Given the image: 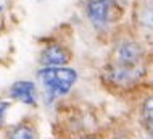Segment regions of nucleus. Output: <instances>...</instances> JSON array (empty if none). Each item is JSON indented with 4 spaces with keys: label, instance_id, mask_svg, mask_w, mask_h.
<instances>
[{
    "label": "nucleus",
    "instance_id": "obj_1",
    "mask_svg": "<svg viewBox=\"0 0 153 139\" xmlns=\"http://www.w3.org/2000/svg\"><path fill=\"white\" fill-rule=\"evenodd\" d=\"M39 78L53 94L65 95L76 83L77 73L73 68H44L39 71Z\"/></svg>",
    "mask_w": 153,
    "mask_h": 139
},
{
    "label": "nucleus",
    "instance_id": "obj_2",
    "mask_svg": "<svg viewBox=\"0 0 153 139\" xmlns=\"http://www.w3.org/2000/svg\"><path fill=\"white\" fill-rule=\"evenodd\" d=\"M143 74V68L140 65H118L111 68V81L118 84H129L139 81V78Z\"/></svg>",
    "mask_w": 153,
    "mask_h": 139
},
{
    "label": "nucleus",
    "instance_id": "obj_3",
    "mask_svg": "<svg viewBox=\"0 0 153 139\" xmlns=\"http://www.w3.org/2000/svg\"><path fill=\"white\" fill-rule=\"evenodd\" d=\"M110 0H90L87 5V16L95 26H102L110 18Z\"/></svg>",
    "mask_w": 153,
    "mask_h": 139
},
{
    "label": "nucleus",
    "instance_id": "obj_4",
    "mask_svg": "<svg viewBox=\"0 0 153 139\" xmlns=\"http://www.w3.org/2000/svg\"><path fill=\"white\" fill-rule=\"evenodd\" d=\"M116 57L119 65H137L139 60L142 58V47L137 42H123L116 50Z\"/></svg>",
    "mask_w": 153,
    "mask_h": 139
},
{
    "label": "nucleus",
    "instance_id": "obj_5",
    "mask_svg": "<svg viewBox=\"0 0 153 139\" xmlns=\"http://www.w3.org/2000/svg\"><path fill=\"white\" fill-rule=\"evenodd\" d=\"M11 97H15L16 100H21L27 105H36L37 102L36 84L32 81H16L11 86Z\"/></svg>",
    "mask_w": 153,
    "mask_h": 139
},
{
    "label": "nucleus",
    "instance_id": "obj_6",
    "mask_svg": "<svg viewBox=\"0 0 153 139\" xmlns=\"http://www.w3.org/2000/svg\"><path fill=\"white\" fill-rule=\"evenodd\" d=\"M40 62H42V65L47 66H61L69 62V53L68 50L60 47V45H50L42 52Z\"/></svg>",
    "mask_w": 153,
    "mask_h": 139
},
{
    "label": "nucleus",
    "instance_id": "obj_7",
    "mask_svg": "<svg viewBox=\"0 0 153 139\" xmlns=\"http://www.w3.org/2000/svg\"><path fill=\"white\" fill-rule=\"evenodd\" d=\"M139 23L145 29H153V5L147 3L139 10Z\"/></svg>",
    "mask_w": 153,
    "mask_h": 139
},
{
    "label": "nucleus",
    "instance_id": "obj_8",
    "mask_svg": "<svg viewBox=\"0 0 153 139\" xmlns=\"http://www.w3.org/2000/svg\"><path fill=\"white\" fill-rule=\"evenodd\" d=\"M8 139H36V137H34V133H32L31 128H27V126H18V128H15L11 131Z\"/></svg>",
    "mask_w": 153,
    "mask_h": 139
},
{
    "label": "nucleus",
    "instance_id": "obj_9",
    "mask_svg": "<svg viewBox=\"0 0 153 139\" xmlns=\"http://www.w3.org/2000/svg\"><path fill=\"white\" fill-rule=\"evenodd\" d=\"M143 115H145L147 120L153 121V97H148L143 102Z\"/></svg>",
    "mask_w": 153,
    "mask_h": 139
},
{
    "label": "nucleus",
    "instance_id": "obj_10",
    "mask_svg": "<svg viewBox=\"0 0 153 139\" xmlns=\"http://www.w3.org/2000/svg\"><path fill=\"white\" fill-rule=\"evenodd\" d=\"M8 107H10L8 102H0V126L3 125V113H5V110Z\"/></svg>",
    "mask_w": 153,
    "mask_h": 139
},
{
    "label": "nucleus",
    "instance_id": "obj_11",
    "mask_svg": "<svg viewBox=\"0 0 153 139\" xmlns=\"http://www.w3.org/2000/svg\"><path fill=\"white\" fill-rule=\"evenodd\" d=\"M84 139H94V137H84Z\"/></svg>",
    "mask_w": 153,
    "mask_h": 139
},
{
    "label": "nucleus",
    "instance_id": "obj_12",
    "mask_svg": "<svg viewBox=\"0 0 153 139\" xmlns=\"http://www.w3.org/2000/svg\"><path fill=\"white\" fill-rule=\"evenodd\" d=\"M0 11H2V7H0Z\"/></svg>",
    "mask_w": 153,
    "mask_h": 139
}]
</instances>
